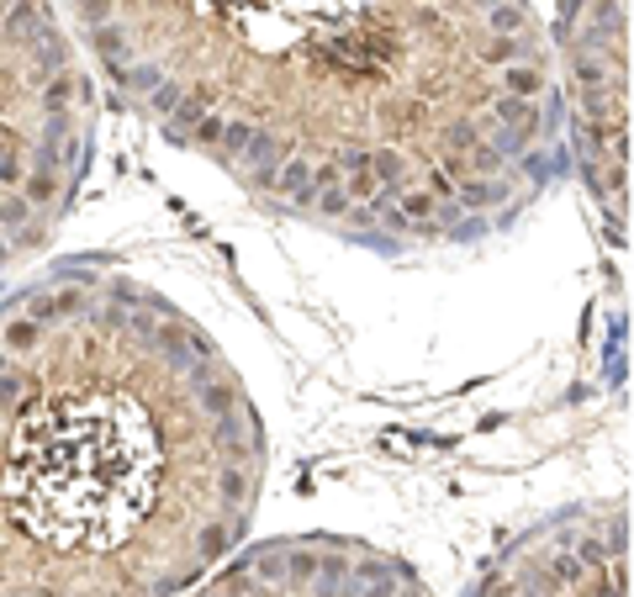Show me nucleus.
<instances>
[{"mask_svg":"<svg viewBox=\"0 0 634 597\" xmlns=\"http://www.w3.org/2000/svg\"><path fill=\"white\" fill-rule=\"evenodd\" d=\"M116 101L254 206L381 254H465L566 175L528 0H63Z\"/></svg>","mask_w":634,"mask_h":597,"instance_id":"1","label":"nucleus"},{"mask_svg":"<svg viewBox=\"0 0 634 597\" xmlns=\"http://www.w3.org/2000/svg\"><path fill=\"white\" fill-rule=\"evenodd\" d=\"M265 476L243 375L165 291L101 259L0 281V597H185Z\"/></svg>","mask_w":634,"mask_h":597,"instance_id":"2","label":"nucleus"},{"mask_svg":"<svg viewBox=\"0 0 634 597\" xmlns=\"http://www.w3.org/2000/svg\"><path fill=\"white\" fill-rule=\"evenodd\" d=\"M561 138L566 170L592 196V212L624 254L630 228V0H566L561 5Z\"/></svg>","mask_w":634,"mask_h":597,"instance_id":"3","label":"nucleus"},{"mask_svg":"<svg viewBox=\"0 0 634 597\" xmlns=\"http://www.w3.org/2000/svg\"><path fill=\"white\" fill-rule=\"evenodd\" d=\"M465 597H630V497L571 502L523 524Z\"/></svg>","mask_w":634,"mask_h":597,"instance_id":"4","label":"nucleus"},{"mask_svg":"<svg viewBox=\"0 0 634 597\" xmlns=\"http://www.w3.org/2000/svg\"><path fill=\"white\" fill-rule=\"evenodd\" d=\"M185 597H434L423 576L344 534H286L228 555Z\"/></svg>","mask_w":634,"mask_h":597,"instance_id":"5","label":"nucleus"}]
</instances>
